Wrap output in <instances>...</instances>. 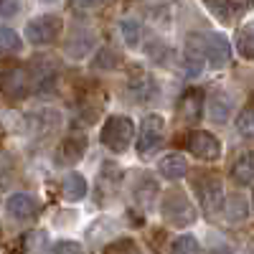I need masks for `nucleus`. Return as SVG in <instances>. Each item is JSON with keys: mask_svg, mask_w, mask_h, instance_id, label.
Listing matches in <instances>:
<instances>
[{"mask_svg": "<svg viewBox=\"0 0 254 254\" xmlns=\"http://www.w3.org/2000/svg\"><path fill=\"white\" fill-rule=\"evenodd\" d=\"M59 33H61V18L59 15H38V18L28 20V26H26V38L33 46L51 44V41H56Z\"/></svg>", "mask_w": 254, "mask_h": 254, "instance_id": "423d86ee", "label": "nucleus"}, {"mask_svg": "<svg viewBox=\"0 0 254 254\" xmlns=\"http://www.w3.org/2000/svg\"><path fill=\"white\" fill-rule=\"evenodd\" d=\"M186 46L196 49L211 69H224L226 64L231 61V46L226 36L221 33H211V31H198V33H190Z\"/></svg>", "mask_w": 254, "mask_h": 254, "instance_id": "f257e3e1", "label": "nucleus"}, {"mask_svg": "<svg viewBox=\"0 0 254 254\" xmlns=\"http://www.w3.org/2000/svg\"><path fill=\"white\" fill-rule=\"evenodd\" d=\"M206 110H208V117L214 122H226L231 110H234V99H231L229 92L224 89H216L208 94V102H206Z\"/></svg>", "mask_w": 254, "mask_h": 254, "instance_id": "9b49d317", "label": "nucleus"}, {"mask_svg": "<svg viewBox=\"0 0 254 254\" xmlns=\"http://www.w3.org/2000/svg\"><path fill=\"white\" fill-rule=\"evenodd\" d=\"M237 132L247 140H254V107H247L237 117Z\"/></svg>", "mask_w": 254, "mask_h": 254, "instance_id": "b1692460", "label": "nucleus"}, {"mask_svg": "<svg viewBox=\"0 0 254 254\" xmlns=\"http://www.w3.org/2000/svg\"><path fill=\"white\" fill-rule=\"evenodd\" d=\"M130 92H132V97H135L137 102H150V99L158 94V87H155V81H153L150 76H140V79L132 81Z\"/></svg>", "mask_w": 254, "mask_h": 254, "instance_id": "6ab92c4d", "label": "nucleus"}, {"mask_svg": "<svg viewBox=\"0 0 254 254\" xmlns=\"http://www.w3.org/2000/svg\"><path fill=\"white\" fill-rule=\"evenodd\" d=\"M74 3H76L79 8H99L104 0H74Z\"/></svg>", "mask_w": 254, "mask_h": 254, "instance_id": "7c9ffc66", "label": "nucleus"}, {"mask_svg": "<svg viewBox=\"0 0 254 254\" xmlns=\"http://www.w3.org/2000/svg\"><path fill=\"white\" fill-rule=\"evenodd\" d=\"M5 211H8V216L15 219V221H28L36 216V201L28 196V193H13L8 201H5Z\"/></svg>", "mask_w": 254, "mask_h": 254, "instance_id": "9d476101", "label": "nucleus"}, {"mask_svg": "<svg viewBox=\"0 0 254 254\" xmlns=\"http://www.w3.org/2000/svg\"><path fill=\"white\" fill-rule=\"evenodd\" d=\"M203 3L208 5L211 15L224 20V23H229L231 20V0H203Z\"/></svg>", "mask_w": 254, "mask_h": 254, "instance_id": "393cba45", "label": "nucleus"}, {"mask_svg": "<svg viewBox=\"0 0 254 254\" xmlns=\"http://www.w3.org/2000/svg\"><path fill=\"white\" fill-rule=\"evenodd\" d=\"M231 176L239 186H249L254 181V153H242L231 165Z\"/></svg>", "mask_w": 254, "mask_h": 254, "instance_id": "2eb2a0df", "label": "nucleus"}, {"mask_svg": "<svg viewBox=\"0 0 254 254\" xmlns=\"http://www.w3.org/2000/svg\"><path fill=\"white\" fill-rule=\"evenodd\" d=\"M237 46H239V54L244 59H254V28L252 26H242L239 33H237Z\"/></svg>", "mask_w": 254, "mask_h": 254, "instance_id": "4be33fe9", "label": "nucleus"}, {"mask_svg": "<svg viewBox=\"0 0 254 254\" xmlns=\"http://www.w3.org/2000/svg\"><path fill=\"white\" fill-rule=\"evenodd\" d=\"M28 71L20 69V66H13L8 71L0 74V89H3V94H8L10 99H20L28 94Z\"/></svg>", "mask_w": 254, "mask_h": 254, "instance_id": "1a4fd4ad", "label": "nucleus"}, {"mask_svg": "<svg viewBox=\"0 0 254 254\" xmlns=\"http://www.w3.org/2000/svg\"><path fill=\"white\" fill-rule=\"evenodd\" d=\"M49 254H84V249L76 242H56Z\"/></svg>", "mask_w": 254, "mask_h": 254, "instance_id": "bb28decb", "label": "nucleus"}, {"mask_svg": "<svg viewBox=\"0 0 254 254\" xmlns=\"http://www.w3.org/2000/svg\"><path fill=\"white\" fill-rule=\"evenodd\" d=\"M44 3H54V0H44Z\"/></svg>", "mask_w": 254, "mask_h": 254, "instance_id": "2f4dec72", "label": "nucleus"}, {"mask_svg": "<svg viewBox=\"0 0 254 254\" xmlns=\"http://www.w3.org/2000/svg\"><path fill=\"white\" fill-rule=\"evenodd\" d=\"M160 214L171 226H190L196 221V208L183 190H168L160 201Z\"/></svg>", "mask_w": 254, "mask_h": 254, "instance_id": "f03ea898", "label": "nucleus"}, {"mask_svg": "<svg viewBox=\"0 0 254 254\" xmlns=\"http://www.w3.org/2000/svg\"><path fill=\"white\" fill-rule=\"evenodd\" d=\"M61 193L71 203L81 201L84 196H87V178H84L81 173H76V171L66 173V178H64V183H61Z\"/></svg>", "mask_w": 254, "mask_h": 254, "instance_id": "4468645a", "label": "nucleus"}, {"mask_svg": "<svg viewBox=\"0 0 254 254\" xmlns=\"http://www.w3.org/2000/svg\"><path fill=\"white\" fill-rule=\"evenodd\" d=\"M120 31H122V38H125V44H127V46H132V49L140 46V38H142L140 20H135V18H125V20H120Z\"/></svg>", "mask_w": 254, "mask_h": 254, "instance_id": "aec40b11", "label": "nucleus"}, {"mask_svg": "<svg viewBox=\"0 0 254 254\" xmlns=\"http://www.w3.org/2000/svg\"><path fill=\"white\" fill-rule=\"evenodd\" d=\"M171 254H198V242L190 237V234H183V237H178L173 242Z\"/></svg>", "mask_w": 254, "mask_h": 254, "instance_id": "a878e982", "label": "nucleus"}, {"mask_svg": "<svg viewBox=\"0 0 254 254\" xmlns=\"http://www.w3.org/2000/svg\"><path fill=\"white\" fill-rule=\"evenodd\" d=\"M186 145H188V150L193 153L196 158H201V160H219V155H221V142L211 135V132H206V130H193L188 135V140H186Z\"/></svg>", "mask_w": 254, "mask_h": 254, "instance_id": "6e6552de", "label": "nucleus"}, {"mask_svg": "<svg viewBox=\"0 0 254 254\" xmlns=\"http://www.w3.org/2000/svg\"><path fill=\"white\" fill-rule=\"evenodd\" d=\"M28 127L33 132H38V135H46V132H51L54 127H59V122H61V115L56 112V110H38V112H31L28 117Z\"/></svg>", "mask_w": 254, "mask_h": 254, "instance_id": "ddd939ff", "label": "nucleus"}, {"mask_svg": "<svg viewBox=\"0 0 254 254\" xmlns=\"http://www.w3.org/2000/svg\"><path fill=\"white\" fill-rule=\"evenodd\" d=\"M117 61H120V59H115L110 49H102V51L97 54V59H94V66H99V69H112V66H117Z\"/></svg>", "mask_w": 254, "mask_h": 254, "instance_id": "cd10ccee", "label": "nucleus"}, {"mask_svg": "<svg viewBox=\"0 0 254 254\" xmlns=\"http://www.w3.org/2000/svg\"><path fill=\"white\" fill-rule=\"evenodd\" d=\"M132 135H135V125H132V120H130V117H125V115H112L107 122H104L99 140H102V145L107 147V150H112V153H122V150H127V147H130Z\"/></svg>", "mask_w": 254, "mask_h": 254, "instance_id": "7ed1b4c3", "label": "nucleus"}, {"mask_svg": "<svg viewBox=\"0 0 254 254\" xmlns=\"http://www.w3.org/2000/svg\"><path fill=\"white\" fill-rule=\"evenodd\" d=\"M181 117L188 122H196L201 115V92H186L181 99V107H178Z\"/></svg>", "mask_w": 254, "mask_h": 254, "instance_id": "f3484780", "label": "nucleus"}, {"mask_svg": "<svg viewBox=\"0 0 254 254\" xmlns=\"http://www.w3.org/2000/svg\"><path fill=\"white\" fill-rule=\"evenodd\" d=\"M92 46H94V36L92 33H81V36H74L69 44H66V54L71 59H81Z\"/></svg>", "mask_w": 254, "mask_h": 254, "instance_id": "412c9836", "label": "nucleus"}, {"mask_svg": "<svg viewBox=\"0 0 254 254\" xmlns=\"http://www.w3.org/2000/svg\"><path fill=\"white\" fill-rule=\"evenodd\" d=\"M20 10V0H0V18H13Z\"/></svg>", "mask_w": 254, "mask_h": 254, "instance_id": "c85d7f7f", "label": "nucleus"}, {"mask_svg": "<svg viewBox=\"0 0 254 254\" xmlns=\"http://www.w3.org/2000/svg\"><path fill=\"white\" fill-rule=\"evenodd\" d=\"M158 173H160L165 181H181V178L188 173V160H186L183 155H178V153H171V155L160 158Z\"/></svg>", "mask_w": 254, "mask_h": 254, "instance_id": "f8f14e48", "label": "nucleus"}, {"mask_svg": "<svg viewBox=\"0 0 254 254\" xmlns=\"http://www.w3.org/2000/svg\"><path fill=\"white\" fill-rule=\"evenodd\" d=\"M181 64H183V71H186L188 79H198V76L203 74V69H206V59H203L196 49H190V46L183 49Z\"/></svg>", "mask_w": 254, "mask_h": 254, "instance_id": "dca6fc26", "label": "nucleus"}, {"mask_svg": "<svg viewBox=\"0 0 254 254\" xmlns=\"http://www.w3.org/2000/svg\"><path fill=\"white\" fill-rule=\"evenodd\" d=\"M107 254H142L132 242H120V244H115L112 249H107Z\"/></svg>", "mask_w": 254, "mask_h": 254, "instance_id": "c756f323", "label": "nucleus"}, {"mask_svg": "<svg viewBox=\"0 0 254 254\" xmlns=\"http://www.w3.org/2000/svg\"><path fill=\"white\" fill-rule=\"evenodd\" d=\"M163 130H165V120L160 115H145L137 130V155L142 158L153 155V150L163 140Z\"/></svg>", "mask_w": 254, "mask_h": 254, "instance_id": "39448f33", "label": "nucleus"}, {"mask_svg": "<svg viewBox=\"0 0 254 254\" xmlns=\"http://www.w3.org/2000/svg\"><path fill=\"white\" fill-rule=\"evenodd\" d=\"M84 153H87V137L84 135H69V137H64L56 145L54 160L61 168H71V165H76L84 158Z\"/></svg>", "mask_w": 254, "mask_h": 254, "instance_id": "0eeeda50", "label": "nucleus"}, {"mask_svg": "<svg viewBox=\"0 0 254 254\" xmlns=\"http://www.w3.org/2000/svg\"><path fill=\"white\" fill-rule=\"evenodd\" d=\"M249 206H247V201H244V196H231V198H226V203H224V216L231 221V224H237V221H244L247 219V211Z\"/></svg>", "mask_w": 254, "mask_h": 254, "instance_id": "a211bd4d", "label": "nucleus"}, {"mask_svg": "<svg viewBox=\"0 0 254 254\" xmlns=\"http://www.w3.org/2000/svg\"><path fill=\"white\" fill-rule=\"evenodd\" d=\"M196 190H198V203L203 208V214L216 216L224 208V186L221 178H216L214 173H206L196 181Z\"/></svg>", "mask_w": 254, "mask_h": 254, "instance_id": "20e7f679", "label": "nucleus"}, {"mask_svg": "<svg viewBox=\"0 0 254 254\" xmlns=\"http://www.w3.org/2000/svg\"><path fill=\"white\" fill-rule=\"evenodd\" d=\"M15 51H20V36L13 28L3 26L0 28V54H15Z\"/></svg>", "mask_w": 254, "mask_h": 254, "instance_id": "5701e85b", "label": "nucleus"}]
</instances>
